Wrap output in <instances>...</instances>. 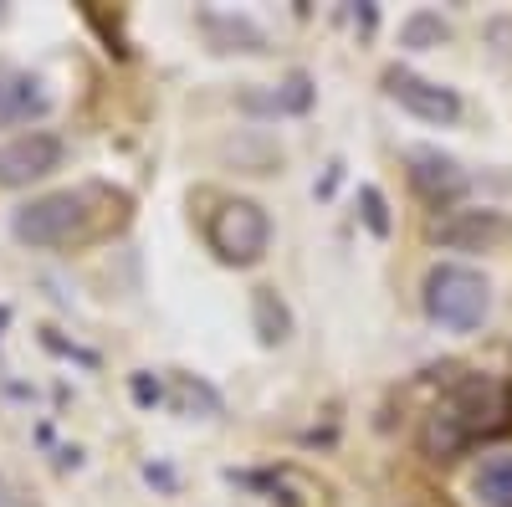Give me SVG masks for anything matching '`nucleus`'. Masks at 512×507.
Wrapping results in <instances>:
<instances>
[{
	"instance_id": "nucleus-5",
	"label": "nucleus",
	"mask_w": 512,
	"mask_h": 507,
	"mask_svg": "<svg viewBox=\"0 0 512 507\" xmlns=\"http://www.w3.org/2000/svg\"><path fill=\"white\" fill-rule=\"evenodd\" d=\"M384 93H390L410 118L436 123V129H446V123L461 118V98H456L451 88H441V82L410 72V67H390V72H384Z\"/></svg>"
},
{
	"instance_id": "nucleus-14",
	"label": "nucleus",
	"mask_w": 512,
	"mask_h": 507,
	"mask_svg": "<svg viewBox=\"0 0 512 507\" xmlns=\"http://www.w3.org/2000/svg\"><path fill=\"white\" fill-rule=\"evenodd\" d=\"M446 36H451V26H446L441 11H415V16H405V26H400V47L431 52V47H441Z\"/></svg>"
},
{
	"instance_id": "nucleus-7",
	"label": "nucleus",
	"mask_w": 512,
	"mask_h": 507,
	"mask_svg": "<svg viewBox=\"0 0 512 507\" xmlns=\"http://www.w3.org/2000/svg\"><path fill=\"white\" fill-rule=\"evenodd\" d=\"M431 236L446 251H492L512 236V226H507L502 210H451L446 221H436Z\"/></svg>"
},
{
	"instance_id": "nucleus-12",
	"label": "nucleus",
	"mask_w": 512,
	"mask_h": 507,
	"mask_svg": "<svg viewBox=\"0 0 512 507\" xmlns=\"http://www.w3.org/2000/svg\"><path fill=\"white\" fill-rule=\"evenodd\" d=\"M246 108H267V113H308V108H313V77H308V72H292L277 93H267V98H246Z\"/></svg>"
},
{
	"instance_id": "nucleus-6",
	"label": "nucleus",
	"mask_w": 512,
	"mask_h": 507,
	"mask_svg": "<svg viewBox=\"0 0 512 507\" xmlns=\"http://www.w3.org/2000/svg\"><path fill=\"white\" fill-rule=\"evenodd\" d=\"M57 164H62V139L47 129H26L11 144H0V185L26 190L31 180H47Z\"/></svg>"
},
{
	"instance_id": "nucleus-17",
	"label": "nucleus",
	"mask_w": 512,
	"mask_h": 507,
	"mask_svg": "<svg viewBox=\"0 0 512 507\" xmlns=\"http://www.w3.org/2000/svg\"><path fill=\"white\" fill-rule=\"evenodd\" d=\"M134 400L139 405H159L164 400V385H159L154 374H134Z\"/></svg>"
},
{
	"instance_id": "nucleus-15",
	"label": "nucleus",
	"mask_w": 512,
	"mask_h": 507,
	"mask_svg": "<svg viewBox=\"0 0 512 507\" xmlns=\"http://www.w3.org/2000/svg\"><path fill=\"white\" fill-rule=\"evenodd\" d=\"M169 405H175L180 415H216V410H221V395L210 390V385H200V379L180 374L175 390H169Z\"/></svg>"
},
{
	"instance_id": "nucleus-4",
	"label": "nucleus",
	"mask_w": 512,
	"mask_h": 507,
	"mask_svg": "<svg viewBox=\"0 0 512 507\" xmlns=\"http://www.w3.org/2000/svg\"><path fill=\"white\" fill-rule=\"evenodd\" d=\"M93 226V210L82 190H52V195H36L26 205H16L11 216V236L21 246H62L72 236H82Z\"/></svg>"
},
{
	"instance_id": "nucleus-1",
	"label": "nucleus",
	"mask_w": 512,
	"mask_h": 507,
	"mask_svg": "<svg viewBox=\"0 0 512 507\" xmlns=\"http://www.w3.org/2000/svg\"><path fill=\"white\" fill-rule=\"evenodd\" d=\"M507 420H512V395L497 385V379L472 374V379H461V385H451V395L425 415L420 446H425L431 461H456L482 436H497Z\"/></svg>"
},
{
	"instance_id": "nucleus-13",
	"label": "nucleus",
	"mask_w": 512,
	"mask_h": 507,
	"mask_svg": "<svg viewBox=\"0 0 512 507\" xmlns=\"http://www.w3.org/2000/svg\"><path fill=\"white\" fill-rule=\"evenodd\" d=\"M477 497H482V507H512V451L482 461V472H477Z\"/></svg>"
},
{
	"instance_id": "nucleus-18",
	"label": "nucleus",
	"mask_w": 512,
	"mask_h": 507,
	"mask_svg": "<svg viewBox=\"0 0 512 507\" xmlns=\"http://www.w3.org/2000/svg\"><path fill=\"white\" fill-rule=\"evenodd\" d=\"M354 21H359L364 31H374V6H364V11H354Z\"/></svg>"
},
{
	"instance_id": "nucleus-10",
	"label": "nucleus",
	"mask_w": 512,
	"mask_h": 507,
	"mask_svg": "<svg viewBox=\"0 0 512 507\" xmlns=\"http://www.w3.org/2000/svg\"><path fill=\"white\" fill-rule=\"evenodd\" d=\"M251 328H256V338H262L267 349L287 344V333H292V313H287V303L277 298L272 287H256V292H251Z\"/></svg>"
},
{
	"instance_id": "nucleus-3",
	"label": "nucleus",
	"mask_w": 512,
	"mask_h": 507,
	"mask_svg": "<svg viewBox=\"0 0 512 507\" xmlns=\"http://www.w3.org/2000/svg\"><path fill=\"white\" fill-rule=\"evenodd\" d=\"M205 241H210V251H216L221 262L251 267V262H262L267 246H272V216L256 200H246V195L221 200L216 210H210V221H205Z\"/></svg>"
},
{
	"instance_id": "nucleus-19",
	"label": "nucleus",
	"mask_w": 512,
	"mask_h": 507,
	"mask_svg": "<svg viewBox=\"0 0 512 507\" xmlns=\"http://www.w3.org/2000/svg\"><path fill=\"white\" fill-rule=\"evenodd\" d=\"M0 129H11V113L6 108H0Z\"/></svg>"
},
{
	"instance_id": "nucleus-9",
	"label": "nucleus",
	"mask_w": 512,
	"mask_h": 507,
	"mask_svg": "<svg viewBox=\"0 0 512 507\" xmlns=\"http://www.w3.org/2000/svg\"><path fill=\"white\" fill-rule=\"evenodd\" d=\"M205 41L216 52H267V31L256 26L251 16H236V11H200L195 16Z\"/></svg>"
},
{
	"instance_id": "nucleus-20",
	"label": "nucleus",
	"mask_w": 512,
	"mask_h": 507,
	"mask_svg": "<svg viewBox=\"0 0 512 507\" xmlns=\"http://www.w3.org/2000/svg\"><path fill=\"white\" fill-rule=\"evenodd\" d=\"M0 21H6V6H0Z\"/></svg>"
},
{
	"instance_id": "nucleus-8",
	"label": "nucleus",
	"mask_w": 512,
	"mask_h": 507,
	"mask_svg": "<svg viewBox=\"0 0 512 507\" xmlns=\"http://www.w3.org/2000/svg\"><path fill=\"white\" fill-rule=\"evenodd\" d=\"M405 164H410V185L420 190L425 205H436V210H441V205L461 200L466 175H461V164H456L451 154H441V149H410Z\"/></svg>"
},
{
	"instance_id": "nucleus-16",
	"label": "nucleus",
	"mask_w": 512,
	"mask_h": 507,
	"mask_svg": "<svg viewBox=\"0 0 512 507\" xmlns=\"http://www.w3.org/2000/svg\"><path fill=\"white\" fill-rule=\"evenodd\" d=\"M359 205H364V226H369L374 236H390V205H384V195H379L374 185L359 190Z\"/></svg>"
},
{
	"instance_id": "nucleus-11",
	"label": "nucleus",
	"mask_w": 512,
	"mask_h": 507,
	"mask_svg": "<svg viewBox=\"0 0 512 507\" xmlns=\"http://www.w3.org/2000/svg\"><path fill=\"white\" fill-rule=\"evenodd\" d=\"M0 108L11 113V123H26V118H41L52 108V98L41 93V82L31 77H11V82H0Z\"/></svg>"
},
{
	"instance_id": "nucleus-2",
	"label": "nucleus",
	"mask_w": 512,
	"mask_h": 507,
	"mask_svg": "<svg viewBox=\"0 0 512 507\" xmlns=\"http://www.w3.org/2000/svg\"><path fill=\"white\" fill-rule=\"evenodd\" d=\"M425 318L446 333H477L492 313V282L466 262H436L420 287Z\"/></svg>"
}]
</instances>
